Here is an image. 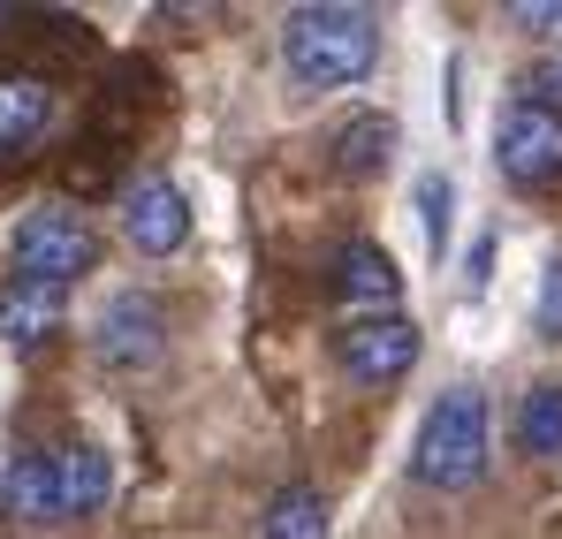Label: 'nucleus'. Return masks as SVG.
I'll list each match as a JSON object with an SVG mask.
<instances>
[{
    "instance_id": "f257e3e1",
    "label": "nucleus",
    "mask_w": 562,
    "mask_h": 539,
    "mask_svg": "<svg viewBox=\"0 0 562 539\" xmlns=\"http://www.w3.org/2000/svg\"><path fill=\"white\" fill-rule=\"evenodd\" d=\"M380 61V15L350 8V0H319V8H289L281 23V69L312 91L358 85Z\"/></svg>"
},
{
    "instance_id": "f8f14e48",
    "label": "nucleus",
    "mask_w": 562,
    "mask_h": 539,
    "mask_svg": "<svg viewBox=\"0 0 562 539\" xmlns=\"http://www.w3.org/2000/svg\"><path fill=\"white\" fill-rule=\"evenodd\" d=\"M54 463H61V525L69 517H99L106 509V494H114V463L99 449H54Z\"/></svg>"
},
{
    "instance_id": "0eeeda50",
    "label": "nucleus",
    "mask_w": 562,
    "mask_h": 539,
    "mask_svg": "<svg viewBox=\"0 0 562 539\" xmlns=\"http://www.w3.org/2000/svg\"><path fill=\"white\" fill-rule=\"evenodd\" d=\"M122 236L137 259H168L190 244V198L168 176H137L122 190Z\"/></svg>"
},
{
    "instance_id": "423d86ee",
    "label": "nucleus",
    "mask_w": 562,
    "mask_h": 539,
    "mask_svg": "<svg viewBox=\"0 0 562 539\" xmlns=\"http://www.w3.org/2000/svg\"><path fill=\"white\" fill-rule=\"evenodd\" d=\"M494 160H502L509 182H555L562 176V114L517 99V106L494 122Z\"/></svg>"
},
{
    "instance_id": "6e6552de",
    "label": "nucleus",
    "mask_w": 562,
    "mask_h": 539,
    "mask_svg": "<svg viewBox=\"0 0 562 539\" xmlns=\"http://www.w3.org/2000/svg\"><path fill=\"white\" fill-rule=\"evenodd\" d=\"M54 85L46 77H0V160L31 153L46 130H54Z\"/></svg>"
},
{
    "instance_id": "a211bd4d",
    "label": "nucleus",
    "mask_w": 562,
    "mask_h": 539,
    "mask_svg": "<svg viewBox=\"0 0 562 539\" xmlns=\"http://www.w3.org/2000/svg\"><path fill=\"white\" fill-rule=\"evenodd\" d=\"M418 205H426V244L441 251V244H449V182L426 176V182H418Z\"/></svg>"
},
{
    "instance_id": "6ab92c4d",
    "label": "nucleus",
    "mask_w": 562,
    "mask_h": 539,
    "mask_svg": "<svg viewBox=\"0 0 562 539\" xmlns=\"http://www.w3.org/2000/svg\"><path fill=\"white\" fill-rule=\"evenodd\" d=\"M525 99H532V106H555V114H562V54H548L540 69H525Z\"/></svg>"
},
{
    "instance_id": "7ed1b4c3",
    "label": "nucleus",
    "mask_w": 562,
    "mask_h": 539,
    "mask_svg": "<svg viewBox=\"0 0 562 539\" xmlns=\"http://www.w3.org/2000/svg\"><path fill=\"white\" fill-rule=\"evenodd\" d=\"M8 259H15V281H46V289H69L77 273L99 267V228L69 205H38L15 221L8 236Z\"/></svg>"
},
{
    "instance_id": "39448f33",
    "label": "nucleus",
    "mask_w": 562,
    "mask_h": 539,
    "mask_svg": "<svg viewBox=\"0 0 562 539\" xmlns=\"http://www.w3.org/2000/svg\"><path fill=\"white\" fill-rule=\"evenodd\" d=\"M335 364L350 372V380H403L411 364H418V327L403 319V312H373V319H350L342 335H335Z\"/></svg>"
},
{
    "instance_id": "1a4fd4ad",
    "label": "nucleus",
    "mask_w": 562,
    "mask_h": 539,
    "mask_svg": "<svg viewBox=\"0 0 562 539\" xmlns=\"http://www.w3.org/2000/svg\"><path fill=\"white\" fill-rule=\"evenodd\" d=\"M8 517L61 525V463H54V449H23L8 463Z\"/></svg>"
},
{
    "instance_id": "ddd939ff",
    "label": "nucleus",
    "mask_w": 562,
    "mask_h": 539,
    "mask_svg": "<svg viewBox=\"0 0 562 539\" xmlns=\"http://www.w3.org/2000/svg\"><path fill=\"white\" fill-rule=\"evenodd\" d=\"M509 434H517V449L532 456V463H555L562 456V380H532V388H525Z\"/></svg>"
},
{
    "instance_id": "9d476101",
    "label": "nucleus",
    "mask_w": 562,
    "mask_h": 539,
    "mask_svg": "<svg viewBox=\"0 0 562 539\" xmlns=\"http://www.w3.org/2000/svg\"><path fill=\"white\" fill-rule=\"evenodd\" d=\"M61 296H69V289H46V281H8V289H0V343H15V350L46 343V335L61 327Z\"/></svg>"
},
{
    "instance_id": "20e7f679",
    "label": "nucleus",
    "mask_w": 562,
    "mask_h": 539,
    "mask_svg": "<svg viewBox=\"0 0 562 539\" xmlns=\"http://www.w3.org/2000/svg\"><path fill=\"white\" fill-rule=\"evenodd\" d=\"M92 350H99V364H114V372L160 364V350H168V312H160L153 296H137V289L106 296V312H99V327H92Z\"/></svg>"
},
{
    "instance_id": "dca6fc26",
    "label": "nucleus",
    "mask_w": 562,
    "mask_h": 539,
    "mask_svg": "<svg viewBox=\"0 0 562 539\" xmlns=\"http://www.w3.org/2000/svg\"><path fill=\"white\" fill-rule=\"evenodd\" d=\"M532 335H540V343H562V259L540 273V296H532Z\"/></svg>"
},
{
    "instance_id": "2eb2a0df",
    "label": "nucleus",
    "mask_w": 562,
    "mask_h": 539,
    "mask_svg": "<svg viewBox=\"0 0 562 539\" xmlns=\"http://www.w3.org/2000/svg\"><path fill=\"white\" fill-rule=\"evenodd\" d=\"M259 539H327V494L304 486V479H289L267 502V517H259Z\"/></svg>"
},
{
    "instance_id": "4468645a",
    "label": "nucleus",
    "mask_w": 562,
    "mask_h": 539,
    "mask_svg": "<svg viewBox=\"0 0 562 539\" xmlns=\"http://www.w3.org/2000/svg\"><path fill=\"white\" fill-rule=\"evenodd\" d=\"M335 273H342V296H358V304H395V289H403L395 259L380 251L373 236H350V244L335 251Z\"/></svg>"
},
{
    "instance_id": "f3484780",
    "label": "nucleus",
    "mask_w": 562,
    "mask_h": 539,
    "mask_svg": "<svg viewBox=\"0 0 562 539\" xmlns=\"http://www.w3.org/2000/svg\"><path fill=\"white\" fill-rule=\"evenodd\" d=\"M509 23H517L525 38H548V46H562V0H509Z\"/></svg>"
},
{
    "instance_id": "f03ea898",
    "label": "nucleus",
    "mask_w": 562,
    "mask_h": 539,
    "mask_svg": "<svg viewBox=\"0 0 562 539\" xmlns=\"http://www.w3.org/2000/svg\"><path fill=\"white\" fill-rule=\"evenodd\" d=\"M411 479L441 486V494H464V486L486 479V395L479 388H449L426 411L418 449H411Z\"/></svg>"
},
{
    "instance_id": "9b49d317",
    "label": "nucleus",
    "mask_w": 562,
    "mask_h": 539,
    "mask_svg": "<svg viewBox=\"0 0 562 539\" xmlns=\"http://www.w3.org/2000/svg\"><path fill=\"white\" fill-rule=\"evenodd\" d=\"M387 160H395V122H387V114H350V122L335 130V176L373 182Z\"/></svg>"
}]
</instances>
